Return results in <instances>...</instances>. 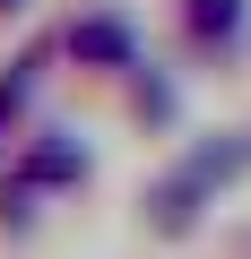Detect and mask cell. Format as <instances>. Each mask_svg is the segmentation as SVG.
I'll return each mask as SVG.
<instances>
[{
	"label": "cell",
	"mask_w": 251,
	"mask_h": 259,
	"mask_svg": "<svg viewBox=\"0 0 251 259\" xmlns=\"http://www.w3.org/2000/svg\"><path fill=\"white\" fill-rule=\"evenodd\" d=\"M0 9H18V0H0Z\"/></svg>",
	"instance_id": "cell-6"
},
{
	"label": "cell",
	"mask_w": 251,
	"mask_h": 259,
	"mask_svg": "<svg viewBox=\"0 0 251 259\" xmlns=\"http://www.w3.org/2000/svg\"><path fill=\"white\" fill-rule=\"evenodd\" d=\"M234 18H242L234 0H199V9H191V26H199L208 44H217V35H234Z\"/></svg>",
	"instance_id": "cell-5"
},
{
	"label": "cell",
	"mask_w": 251,
	"mask_h": 259,
	"mask_svg": "<svg viewBox=\"0 0 251 259\" xmlns=\"http://www.w3.org/2000/svg\"><path fill=\"white\" fill-rule=\"evenodd\" d=\"M69 52H78V61H130V26L95 18V26H78V35H69Z\"/></svg>",
	"instance_id": "cell-3"
},
{
	"label": "cell",
	"mask_w": 251,
	"mask_h": 259,
	"mask_svg": "<svg viewBox=\"0 0 251 259\" xmlns=\"http://www.w3.org/2000/svg\"><path fill=\"white\" fill-rule=\"evenodd\" d=\"M130 104H139V121H148V130H165V121H173V87H165V78H139V95H130Z\"/></svg>",
	"instance_id": "cell-4"
},
{
	"label": "cell",
	"mask_w": 251,
	"mask_h": 259,
	"mask_svg": "<svg viewBox=\"0 0 251 259\" xmlns=\"http://www.w3.org/2000/svg\"><path fill=\"white\" fill-rule=\"evenodd\" d=\"M208 199H217V190H208V182H199L191 164H173V173H165V182L148 190V233H165V242H182V233H191V225L208 216Z\"/></svg>",
	"instance_id": "cell-1"
},
{
	"label": "cell",
	"mask_w": 251,
	"mask_h": 259,
	"mask_svg": "<svg viewBox=\"0 0 251 259\" xmlns=\"http://www.w3.org/2000/svg\"><path fill=\"white\" fill-rule=\"evenodd\" d=\"M26 182H35V190H78V182H87V147H69L61 130H52V139L26 156Z\"/></svg>",
	"instance_id": "cell-2"
}]
</instances>
